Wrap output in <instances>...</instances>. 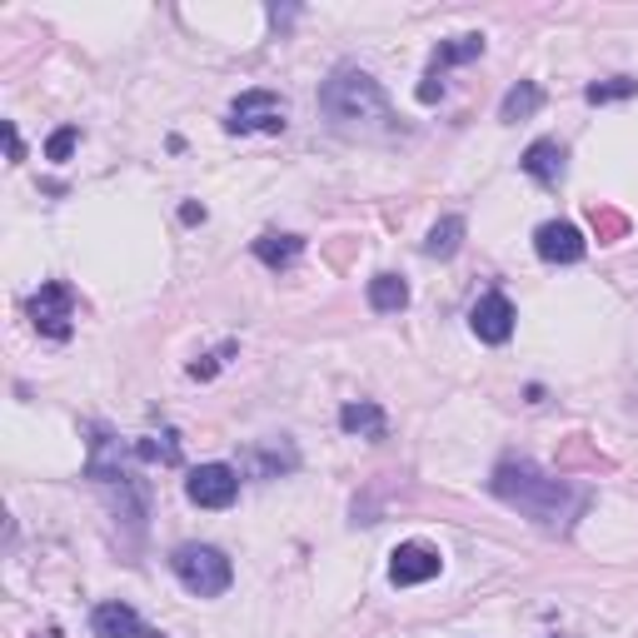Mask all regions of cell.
Instances as JSON below:
<instances>
[{
  "label": "cell",
  "instance_id": "obj_18",
  "mask_svg": "<svg viewBox=\"0 0 638 638\" xmlns=\"http://www.w3.org/2000/svg\"><path fill=\"white\" fill-rule=\"evenodd\" d=\"M130 455L145 459V464H180V439H175V430H165V434H145V439L130 444Z\"/></svg>",
  "mask_w": 638,
  "mask_h": 638
},
{
  "label": "cell",
  "instance_id": "obj_12",
  "mask_svg": "<svg viewBox=\"0 0 638 638\" xmlns=\"http://www.w3.org/2000/svg\"><path fill=\"white\" fill-rule=\"evenodd\" d=\"M340 430L344 434H359V439H384V434H390V419H384L380 405L359 399V405H344L340 409Z\"/></svg>",
  "mask_w": 638,
  "mask_h": 638
},
{
  "label": "cell",
  "instance_id": "obj_13",
  "mask_svg": "<svg viewBox=\"0 0 638 638\" xmlns=\"http://www.w3.org/2000/svg\"><path fill=\"white\" fill-rule=\"evenodd\" d=\"M255 255L270 265V270H290L299 255H305V240L299 234H259L255 240Z\"/></svg>",
  "mask_w": 638,
  "mask_h": 638
},
{
  "label": "cell",
  "instance_id": "obj_16",
  "mask_svg": "<svg viewBox=\"0 0 638 638\" xmlns=\"http://www.w3.org/2000/svg\"><path fill=\"white\" fill-rule=\"evenodd\" d=\"M459 245H464V220H459V215H444V220L430 230V240H424V255L449 259V255H459Z\"/></svg>",
  "mask_w": 638,
  "mask_h": 638
},
{
  "label": "cell",
  "instance_id": "obj_4",
  "mask_svg": "<svg viewBox=\"0 0 638 638\" xmlns=\"http://www.w3.org/2000/svg\"><path fill=\"white\" fill-rule=\"evenodd\" d=\"M284 125H290V105L270 90H245V95L230 105V120L225 130L230 136H250V130H265V136H280Z\"/></svg>",
  "mask_w": 638,
  "mask_h": 638
},
{
  "label": "cell",
  "instance_id": "obj_2",
  "mask_svg": "<svg viewBox=\"0 0 638 638\" xmlns=\"http://www.w3.org/2000/svg\"><path fill=\"white\" fill-rule=\"evenodd\" d=\"M319 111L330 115L334 130H374V136H384V130H394V111H390V95L380 90V80L365 71H334L330 80H324V90H319Z\"/></svg>",
  "mask_w": 638,
  "mask_h": 638
},
{
  "label": "cell",
  "instance_id": "obj_14",
  "mask_svg": "<svg viewBox=\"0 0 638 638\" xmlns=\"http://www.w3.org/2000/svg\"><path fill=\"white\" fill-rule=\"evenodd\" d=\"M369 305L380 309V315H399L409 305V284L399 275H374L369 280Z\"/></svg>",
  "mask_w": 638,
  "mask_h": 638
},
{
  "label": "cell",
  "instance_id": "obj_17",
  "mask_svg": "<svg viewBox=\"0 0 638 638\" xmlns=\"http://www.w3.org/2000/svg\"><path fill=\"white\" fill-rule=\"evenodd\" d=\"M539 105H544V90L534 86V80H519V86L509 90V95H503L499 120H509V125H514V120H528V115L539 111Z\"/></svg>",
  "mask_w": 638,
  "mask_h": 638
},
{
  "label": "cell",
  "instance_id": "obj_10",
  "mask_svg": "<svg viewBox=\"0 0 638 638\" xmlns=\"http://www.w3.org/2000/svg\"><path fill=\"white\" fill-rule=\"evenodd\" d=\"M519 165H524L528 180H539V184H549V190H553V184L569 175V150L559 145V140H534Z\"/></svg>",
  "mask_w": 638,
  "mask_h": 638
},
{
  "label": "cell",
  "instance_id": "obj_21",
  "mask_svg": "<svg viewBox=\"0 0 638 638\" xmlns=\"http://www.w3.org/2000/svg\"><path fill=\"white\" fill-rule=\"evenodd\" d=\"M444 95V75H424V86H419V100H424V105H434V100Z\"/></svg>",
  "mask_w": 638,
  "mask_h": 638
},
{
  "label": "cell",
  "instance_id": "obj_24",
  "mask_svg": "<svg viewBox=\"0 0 638 638\" xmlns=\"http://www.w3.org/2000/svg\"><path fill=\"white\" fill-rule=\"evenodd\" d=\"M140 638H170V634H160V628H145V634H140Z\"/></svg>",
  "mask_w": 638,
  "mask_h": 638
},
{
  "label": "cell",
  "instance_id": "obj_22",
  "mask_svg": "<svg viewBox=\"0 0 638 638\" xmlns=\"http://www.w3.org/2000/svg\"><path fill=\"white\" fill-rule=\"evenodd\" d=\"M5 140H11V160L21 165V160H25V145H21V136H15V125H5Z\"/></svg>",
  "mask_w": 638,
  "mask_h": 638
},
{
  "label": "cell",
  "instance_id": "obj_20",
  "mask_svg": "<svg viewBox=\"0 0 638 638\" xmlns=\"http://www.w3.org/2000/svg\"><path fill=\"white\" fill-rule=\"evenodd\" d=\"M75 145H80V130H75V125H65V130H55V136L46 140V160H71Z\"/></svg>",
  "mask_w": 638,
  "mask_h": 638
},
{
  "label": "cell",
  "instance_id": "obj_3",
  "mask_svg": "<svg viewBox=\"0 0 638 638\" xmlns=\"http://www.w3.org/2000/svg\"><path fill=\"white\" fill-rule=\"evenodd\" d=\"M170 569L195 599H220L234 578L230 559H225L215 544H180V549L170 553Z\"/></svg>",
  "mask_w": 638,
  "mask_h": 638
},
{
  "label": "cell",
  "instance_id": "obj_19",
  "mask_svg": "<svg viewBox=\"0 0 638 638\" xmlns=\"http://www.w3.org/2000/svg\"><path fill=\"white\" fill-rule=\"evenodd\" d=\"M638 95V80H628V75H614V80H594L589 90H584V100L589 105H609V100H628Z\"/></svg>",
  "mask_w": 638,
  "mask_h": 638
},
{
  "label": "cell",
  "instance_id": "obj_9",
  "mask_svg": "<svg viewBox=\"0 0 638 638\" xmlns=\"http://www.w3.org/2000/svg\"><path fill=\"white\" fill-rule=\"evenodd\" d=\"M534 250H539V259H549V265H578L584 259V234H578V225L569 220H549L534 230Z\"/></svg>",
  "mask_w": 638,
  "mask_h": 638
},
{
  "label": "cell",
  "instance_id": "obj_7",
  "mask_svg": "<svg viewBox=\"0 0 638 638\" xmlns=\"http://www.w3.org/2000/svg\"><path fill=\"white\" fill-rule=\"evenodd\" d=\"M444 559L439 549H430V544H399V549L390 553V578L399 584V589H414V584H430V578H439Z\"/></svg>",
  "mask_w": 638,
  "mask_h": 638
},
{
  "label": "cell",
  "instance_id": "obj_5",
  "mask_svg": "<svg viewBox=\"0 0 638 638\" xmlns=\"http://www.w3.org/2000/svg\"><path fill=\"white\" fill-rule=\"evenodd\" d=\"M30 319H36V330L46 334V340H71V319H75V295H71V284L61 280H50L40 284V295L30 299Z\"/></svg>",
  "mask_w": 638,
  "mask_h": 638
},
{
  "label": "cell",
  "instance_id": "obj_15",
  "mask_svg": "<svg viewBox=\"0 0 638 638\" xmlns=\"http://www.w3.org/2000/svg\"><path fill=\"white\" fill-rule=\"evenodd\" d=\"M478 55H484V36H455V40H444V46L434 50L430 71H434V75H444V71H449V65L478 61Z\"/></svg>",
  "mask_w": 638,
  "mask_h": 638
},
{
  "label": "cell",
  "instance_id": "obj_23",
  "mask_svg": "<svg viewBox=\"0 0 638 638\" xmlns=\"http://www.w3.org/2000/svg\"><path fill=\"white\" fill-rule=\"evenodd\" d=\"M180 220H184V225H200V220H205V205H184V209H180Z\"/></svg>",
  "mask_w": 638,
  "mask_h": 638
},
{
  "label": "cell",
  "instance_id": "obj_11",
  "mask_svg": "<svg viewBox=\"0 0 638 638\" xmlns=\"http://www.w3.org/2000/svg\"><path fill=\"white\" fill-rule=\"evenodd\" d=\"M90 628H95V638H140V634H145L140 614L130 609V603H120V599L95 603V614H90Z\"/></svg>",
  "mask_w": 638,
  "mask_h": 638
},
{
  "label": "cell",
  "instance_id": "obj_8",
  "mask_svg": "<svg viewBox=\"0 0 638 638\" xmlns=\"http://www.w3.org/2000/svg\"><path fill=\"white\" fill-rule=\"evenodd\" d=\"M514 319H519L514 305H509V295H499V290H489V295L469 309V324H474V334L484 344H509V334H514Z\"/></svg>",
  "mask_w": 638,
  "mask_h": 638
},
{
  "label": "cell",
  "instance_id": "obj_6",
  "mask_svg": "<svg viewBox=\"0 0 638 638\" xmlns=\"http://www.w3.org/2000/svg\"><path fill=\"white\" fill-rule=\"evenodd\" d=\"M234 494H240V474L230 464H200L184 478V499L200 509H230Z\"/></svg>",
  "mask_w": 638,
  "mask_h": 638
},
{
  "label": "cell",
  "instance_id": "obj_1",
  "mask_svg": "<svg viewBox=\"0 0 638 638\" xmlns=\"http://www.w3.org/2000/svg\"><path fill=\"white\" fill-rule=\"evenodd\" d=\"M489 489L499 494L509 509H519V514H528L534 524L544 528H569L578 514H584V503H589V494L574 489L569 478H553L544 474L539 464H528V459H503L499 469H494Z\"/></svg>",
  "mask_w": 638,
  "mask_h": 638
},
{
  "label": "cell",
  "instance_id": "obj_25",
  "mask_svg": "<svg viewBox=\"0 0 638 638\" xmlns=\"http://www.w3.org/2000/svg\"><path fill=\"white\" fill-rule=\"evenodd\" d=\"M46 638H61V628H50V634H46Z\"/></svg>",
  "mask_w": 638,
  "mask_h": 638
}]
</instances>
